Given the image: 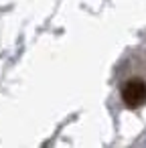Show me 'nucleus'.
<instances>
[{"label": "nucleus", "mask_w": 146, "mask_h": 148, "mask_svg": "<svg viewBox=\"0 0 146 148\" xmlns=\"http://www.w3.org/2000/svg\"><path fill=\"white\" fill-rule=\"evenodd\" d=\"M122 99L130 108H138L146 101V81L142 79H130L122 87Z\"/></svg>", "instance_id": "f257e3e1"}]
</instances>
